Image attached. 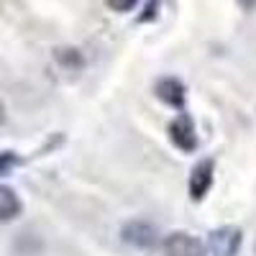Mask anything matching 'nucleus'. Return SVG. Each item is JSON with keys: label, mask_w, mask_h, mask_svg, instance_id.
Here are the masks:
<instances>
[{"label": "nucleus", "mask_w": 256, "mask_h": 256, "mask_svg": "<svg viewBox=\"0 0 256 256\" xmlns=\"http://www.w3.org/2000/svg\"><path fill=\"white\" fill-rule=\"evenodd\" d=\"M241 230L236 226H223L210 233V254L212 256H238Z\"/></svg>", "instance_id": "obj_1"}, {"label": "nucleus", "mask_w": 256, "mask_h": 256, "mask_svg": "<svg viewBox=\"0 0 256 256\" xmlns=\"http://www.w3.org/2000/svg\"><path fill=\"white\" fill-rule=\"evenodd\" d=\"M164 256H205V246L200 238L177 230L164 238Z\"/></svg>", "instance_id": "obj_2"}, {"label": "nucleus", "mask_w": 256, "mask_h": 256, "mask_svg": "<svg viewBox=\"0 0 256 256\" xmlns=\"http://www.w3.org/2000/svg\"><path fill=\"white\" fill-rule=\"evenodd\" d=\"M169 138H172V144L177 148H182V152H192V148L198 146L195 123H192V118L187 113H180L172 120V126H169Z\"/></svg>", "instance_id": "obj_3"}, {"label": "nucleus", "mask_w": 256, "mask_h": 256, "mask_svg": "<svg viewBox=\"0 0 256 256\" xmlns=\"http://www.w3.org/2000/svg\"><path fill=\"white\" fill-rule=\"evenodd\" d=\"M123 241L136 246V248H152L159 241V233H156V228L152 223L134 220V223L123 226Z\"/></svg>", "instance_id": "obj_4"}, {"label": "nucleus", "mask_w": 256, "mask_h": 256, "mask_svg": "<svg viewBox=\"0 0 256 256\" xmlns=\"http://www.w3.org/2000/svg\"><path fill=\"white\" fill-rule=\"evenodd\" d=\"M212 184V162L205 159L200 164H195V169H192V174H190V198L192 200H202L205 198V192L210 190Z\"/></svg>", "instance_id": "obj_5"}, {"label": "nucleus", "mask_w": 256, "mask_h": 256, "mask_svg": "<svg viewBox=\"0 0 256 256\" xmlns=\"http://www.w3.org/2000/svg\"><path fill=\"white\" fill-rule=\"evenodd\" d=\"M156 95L166 105L182 108V105H184V84L180 80H174V77H164V80L156 82Z\"/></svg>", "instance_id": "obj_6"}, {"label": "nucleus", "mask_w": 256, "mask_h": 256, "mask_svg": "<svg viewBox=\"0 0 256 256\" xmlns=\"http://www.w3.org/2000/svg\"><path fill=\"white\" fill-rule=\"evenodd\" d=\"M20 212V200L10 187H0V220H13Z\"/></svg>", "instance_id": "obj_7"}, {"label": "nucleus", "mask_w": 256, "mask_h": 256, "mask_svg": "<svg viewBox=\"0 0 256 256\" xmlns=\"http://www.w3.org/2000/svg\"><path fill=\"white\" fill-rule=\"evenodd\" d=\"M16 164H18V156L13 152H0V177L8 174Z\"/></svg>", "instance_id": "obj_8"}, {"label": "nucleus", "mask_w": 256, "mask_h": 256, "mask_svg": "<svg viewBox=\"0 0 256 256\" xmlns=\"http://www.w3.org/2000/svg\"><path fill=\"white\" fill-rule=\"evenodd\" d=\"M138 6V0H108V8L116 13H128Z\"/></svg>", "instance_id": "obj_9"}, {"label": "nucleus", "mask_w": 256, "mask_h": 256, "mask_svg": "<svg viewBox=\"0 0 256 256\" xmlns=\"http://www.w3.org/2000/svg\"><path fill=\"white\" fill-rule=\"evenodd\" d=\"M238 3H241L244 10H254L256 8V0H238Z\"/></svg>", "instance_id": "obj_10"}, {"label": "nucleus", "mask_w": 256, "mask_h": 256, "mask_svg": "<svg viewBox=\"0 0 256 256\" xmlns=\"http://www.w3.org/2000/svg\"><path fill=\"white\" fill-rule=\"evenodd\" d=\"M3 118H6V116H3V102H0V123H3Z\"/></svg>", "instance_id": "obj_11"}, {"label": "nucleus", "mask_w": 256, "mask_h": 256, "mask_svg": "<svg viewBox=\"0 0 256 256\" xmlns=\"http://www.w3.org/2000/svg\"><path fill=\"white\" fill-rule=\"evenodd\" d=\"M254 248H256V244H254Z\"/></svg>", "instance_id": "obj_12"}]
</instances>
